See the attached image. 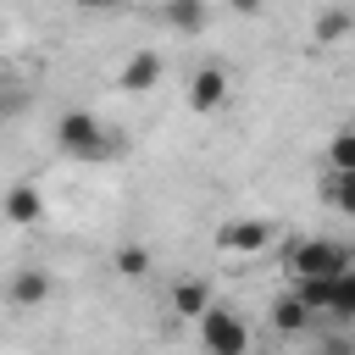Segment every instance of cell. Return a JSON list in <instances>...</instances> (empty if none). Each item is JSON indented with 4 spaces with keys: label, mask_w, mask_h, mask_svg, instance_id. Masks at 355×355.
<instances>
[{
    "label": "cell",
    "mask_w": 355,
    "mask_h": 355,
    "mask_svg": "<svg viewBox=\"0 0 355 355\" xmlns=\"http://www.w3.org/2000/svg\"><path fill=\"white\" fill-rule=\"evenodd\" d=\"M344 266H355V255H349V244H338V239H300V244L288 250V272H294V277H333V272H344Z\"/></svg>",
    "instance_id": "3"
},
{
    "label": "cell",
    "mask_w": 355,
    "mask_h": 355,
    "mask_svg": "<svg viewBox=\"0 0 355 355\" xmlns=\"http://www.w3.org/2000/svg\"><path fill=\"white\" fill-rule=\"evenodd\" d=\"M322 316H333V322H355V266H344L338 277H333V294H327V311Z\"/></svg>",
    "instance_id": "14"
},
{
    "label": "cell",
    "mask_w": 355,
    "mask_h": 355,
    "mask_svg": "<svg viewBox=\"0 0 355 355\" xmlns=\"http://www.w3.org/2000/svg\"><path fill=\"white\" fill-rule=\"evenodd\" d=\"M150 266H155V261H150V250H144V244H122V250L111 255V272H116V277H128V283L150 277Z\"/></svg>",
    "instance_id": "15"
},
{
    "label": "cell",
    "mask_w": 355,
    "mask_h": 355,
    "mask_svg": "<svg viewBox=\"0 0 355 355\" xmlns=\"http://www.w3.org/2000/svg\"><path fill=\"white\" fill-rule=\"evenodd\" d=\"M311 322H316V316H311V305H305L294 288L272 300V327H277L283 338H300V333H311Z\"/></svg>",
    "instance_id": "10"
},
{
    "label": "cell",
    "mask_w": 355,
    "mask_h": 355,
    "mask_svg": "<svg viewBox=\"0 0 355 355\" xmlns=\"http://www.w3.org/2000/svg\"><path fill=\"white\" fill-rule=\"evenodd\" d=\"M327 166H355V139H349V128L333 133V144H327Z\"/></svg>",
    "instance_id": "17"
},
{
    "label": "cell",
    "mask_w": 355,
    "mask_h": 355,
    "mask_svg": "<svg viewBox=\"0 0 355 355\" xmlns=\"http://www.w3.org/2000/svg\"><path fill=\"white\" fill-rule=\"evenodd\" d=\"M261 6L266 0H227V11H239V17H261Z\"/></svg>",
    "instance_id": "19"
},
{
    "label": "cell",
    "mask_w": 355,
    "mask_h": 355,
    "mask_svg": "<svg viewBox=\"0 0 355 355\" xmlns=\"http://www.w3.org/2000/svg\"><path fill=\"white\" fill-rule=\"evenodd\" d=\"M194 322H200V344H205L211 355H244V349H250V327H244V316H239L227 300H211Z\"/></svg>",
    "instance_id": "2"
},
{
    "label": "cell",
    "mask_w": 355,
    "mask_h": 355,
    "mask_svg": "<svg viewBox=\"0 0 355 355\" xmlns=\"http://www.w3.org/2000/svg\"><path fill=\"white\" fill-rule=\"evenodd\" d=\"M28 111V89H17V83H0V122H17Z\"/></svg>",
    "instance_id": "16"
},
{
    "label": "cell",
    "mask_w": 355,
    "mask_h": 355,
    "mask_svg": "<svg viewBox=\"0 0 355 355\" xmlns=\"http://www.w3.org/2000/svg\"><path fill=\"white\" fill-rule=\"evenodd\" d=\"M55 150L94 166V161H111V155H116V139H111V128H105L94 111L78 105V111H61V116H55Z\"/></svg>",
    "instance_id": "1"
},
{
    "label": "cell",
    "mask_w": 355,
    "mask_h": 355,
    "mask_svg": "<svg viewBox=\"0 0 355 355\" xmlns=\"http://www.w3.org/2000/svg\"><path fill=\"white\" fill-rule=\"evenodd\" d=\"M72 6H78V11H122L128 0H72Z\"/></svg>",
    "instance_id": "18"
},
{
    "label": "cell",
    "mask_w": 355,
    "mask_h": 355,
    "mask_svg": "<svg viewBox=\"0 0 355 355\" xmlns=\"http://www.w3.org/2000/svg\"><path fill=\"white\" fill-rule=\"evenodd\" d=\"M355 33V17L344 11V6H333V11H322L316 17V28H311V44H344Z\"/></svg>",
    "instance_id": "13"
},
{
    "label": "cell",
    "mask_w": 355,
    "mask_h": 355,
    "mask_svg": "<svg viewBox=\"0 0 355 355\" xmlns=\"http://www.w3.org/2000/svg\"><path fill=\"white\" fill-rule=\"evenodd\" d=\"M211 300H216V288H211L205 277H178V283H172V311H178V316H189V322H194Z\"/></svg>",
    "instance_id": "11"
},
{
    "label": "cell",
    "mask_w": 355,
    "mask_h": 355,
    "mask_svg": "<svg viewBox=\"0 0 355 355\" xmlns=\"http://www.w3.org/2000/svg\"><path fill=\"white\" fill-rule=\"evenodd\" d=\"M161 55L155 50H133L128 61H122V72H116V89H128V94H150L155 83H161Z\"/></svg>",
    "instance_id": "8"
},
{
    "label": "cell",
    "mask_w": 355,
    "mask_h": 355,
    "mask_svg": "<svg viewBox=\"0 0 355 355\" xmlns=\"http://www.w3.org/2000/svg\"><path fill=\"white\" fill-rule=\"evenodd\" d=\"M161 22L178 33V39H194L211 28V6L205 0H161Z\"/></svg>",
    "instance_id": "9"
},
{
    "label": "cell",
    "mask_w": 355,
    "mask_h": 355,
    "mask_svg": "<svg viewBox=\"0 0 355 355\" xmlns=\"http://www.w3.org/2000/svg\"><path fill=\"white\" fill-rule=\"evenodd\" d=\"M322 200H327L333 211L355 216V166H327V178H322Z\"/></svg>",
    "instance_id": "12"
},
{
    "label": "cell",
    "mask_w": 355,
    "mask_h": 355,
    "mask_svg": "<svg viewBox=\"0 0 355 355\" xmlns=\"http://www.w3.org/2000/svg\"><path fill=\"white\" fill-rule=\"evenodd\" d=\"M272 233H277V222H266V216H233L216 227V250L222 255H261L272 244Z\"/></svg>",
    "instance_id": "4"
},
{
    "label": "cell",
    "mask_w": 355,
    "mask_h": 355,
    "mask_svg": "<svg viewBox=\"0 0 355 355\" xmlns=\"http://www.w3.org/2000/svg\"><path fill=\"white\" fill-rule=\"evenodd\" d=\"M227 89H233L227 67H222V61H205V67L189 78V111H200V116L222 111V105H227Z\"/></svg>",
    "instance_id": "5"
},
{
    "label": "cell",
    "mask_w": 355,
    "mask_h": 355,
    "mask_svg": "<svg viewBox=\"0 0 355 355\" xmlns=\"http://www.w3.org/2000/svg\"><path fill=\"white\" fill-rule=\"evenodd\" d=\"M44 189H33V183H11L6 194H0V222H11V227H39L44 222Z\"/></svg>",
    "instance_id": "6"
},
{
    "label": "cell",
    "mask_w": 355,
    "mask_h": 355,
    "mask_svg": "<svg viewBox=\"0 0 355 355\" xmlns=\"http://www.w3.org/2000/svg\"><path fill=\"white\" fill-rule=\"evenodd\" d=\"M50 294H55V277H50L44 266H17L11 283H6V300H11L17 311H39Z\"/></svg>",
    "instance_id": "7"
}]
</instances>
